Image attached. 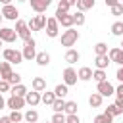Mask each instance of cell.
<instances>
[{
  "instance_id": "6da1fadb",
  "label": "cell",
  "mask_w": 123,
  "mask_h": 123,
  "mask_svg": "<svg viewBox=\"0 0 123 123\" xmlns=\"http://www.w3.org/2000/svg\"><path fill=\"white\" fill-rule=\"evenodd\" d=\"M77 40H79V31H77V29L69 27L67 31H63V33H62V46L71 48V46H73Z\"/></svg>"
},
{
  "instance_id": "7a4b0ae2",
  "label": "cell",
  "mask_w": 123,
  "mask_h": 123,
  "mask_svg": "<svg viewBox=\"0 0 123 123\" xmlns=\"http://www.w3.org/2000/svg\"><path fill=\"white\" fill-rule=\"evenodd\" d=\"M56 19H58V23H60L62 27H65V29H69V27H73V25H75L73 13H69V12H62V10H56Z\"/></svg>"
},
{
  "instance_id": "3957f363",
  "label": "cell",
  "mask_w": 123,
  "mask_h": 123,
  "mask_svg": "<svg viewBox=\"0 0 123 123\" xmlns=\"http://www.w3.org/2000/svg\"><path fill=\"white\" fill-rule=\"evenodd\" d=\"M15 33H17L19 38H23V42L31 38V29H29L27 21H23V19H17L15 21Z\"/></svg>"
},
{
  "instance_id": "277c9868",
  "label": "cell",
  "mask_w": 123,
  "mask_h": 123,
  "mask_svg": "<svg viewBox=\"0 0 123 123\" xmlns=\"http://www.w3.org/2000/svg\"><path fill=\"white\" fill-rule=\"evenodd\" d=\"M35 46H37V42H35V38H29V40H25V46H23V50H21V54H23V60H35L37 58V50H35Z\"/></svg>"
},
{
  "instance_id": "5b68a950",
  "label": "cell",
  "mask_w": 123,
  "mask_h": 123,
  "mask_svg": "<svg viewBox=\"0 0 123 123\" xmlns=\"http://www.w3.org/2000/svg\"><path fill=\"white\" fill-rule=\"evenodd\" d=\"M46 21H48V17L46 15H42V13H38V15H35L33 19H29V29L31 31H42L44 27H46Z\"/></svg>"
},
{
  "instance_id": "8992f818",
  "label": "cell",
  "mask_w": 123,
  "mask_h": 123,
  "mask_svg": "<svg viewBox=\"0 0 123 123\" xmlns=\"http://www.w3.org/2000/svg\"><path fill=\"white\" fill-rule=\"evenodd\" d=\"M2 56H4V60H8L10 63H21V62H23V54H21L19 50H13V48H6V50L2 52Z\"/></svg>"
},
{
  "instance_id": "52a82bcc",
  "label": "cell",
  "mask_w": 123,
  "mask_h": 123,
  "mask_svg": "<svg viewBox=\"0 0 123 123\" xmlns=\"http://www.w3.org/2000/svg\"><path fill=\"white\" fill-rule=\"evenodd\" d=\"M58 33H60V23H58V19H56V17H48V21H46V35H48L50 38H56Z\"/></svg>"
},
{
  "instance_id": "ba28073f",
  "label": "cell",
  "mask_w": 123,
  "mask_h": 123,
  "mask_svg": "<svg viewBox=\"0 0 123 123\" xmlns=\"http://www.w3.org/2000/svg\"><path fill=\"white\" fill-rule=\"evenodd\" d=\"M77 79H79V75H77V71H75L71 65L63 69V83H65L67 86H71V85H77Z\"/></svg>"
},
{
  "instance_id": "9c48e42d",
  "label": "cell",
  "mask_w": 123,
  "mask_h": 123,
  "mask_svg": "<svg viewBox=\"0 0 123 123\" xmlns=\"http://www.w3.org/2000/svg\"><path fill=\"white\" fill-rule=\"evenodd\" d=\"M25 104H27V102H25V98H23V96H15V94H12V96L6 100V106H8V108H12V110H21Z\"/></svg>"
},
{
  "instance_id": "30bf717a",
  "label": "cell",
  "mask_w": 123,
  "mask_h": 123,
  "mask_svg": "<svg viewBox=\"0 0 123 123\" xmlns=\"http://www.w3.org/2000/svg\"><path fill=\"white\" fill-rule=\"evenodd\" d=\"M2 15H4V19L17 21V17H19V12H17V8H15V6L8 4V6H4V8H2Z\"/></svg>"
},
{
  "instance_id": "8fae6325",
  "label": "cell",
  "mask_w": 123,
  "mask_h": 123,
  "mask_svg": "<svg viewBox=\"0 0 123 123\" xmlns=\"http://www.w3.org/2000/svg\"><path fill=\"white\" fill-rule=\"evenodd\" d=\"M0 38H2L4 42H15V38H17V33H15V29L2 27V29H0Z\"/></svg>"
},
{
  "instance_id": "7c38bea8",
  "label": "cell",
  "mask_w": 123,
  "mask_h": 123,
  "mask_svg": "<svg viewBox=\"0 0 123 123\" xmlns=\"http://www.w3.org/2000/svg\"><path fill=\"white\" fill-rule=\"evenodd\" d=\"M96 92H100L102 96H111V94H115V88H113V85L110 81H102V83H98V90Z\"/></svg>"
},
{
  "instance_id": "4fadbf2b",
  "label": "cell",
  "mask_w": 123,
  "mask_h": 123,
  "mask_svg": "<svg viewBox=\"0 0 123 123\" xmlns=\"http://www.w3.org/2000/svg\"><path fill=\"white\" fill-rule=\"evenodd\" d=\"M31 2V8L37 12V13H44L46 8L52 4V0H29Z\"/></svg>"
},
{
  "instance_id": "5bb4252c",
  "label": "cell",
  "mask_w": 123,
  "mask_h": 123,
  "mask_svg": "<svg viewBox=\"0 0 123 123\" xmlns=\"http://www.w3.org/2000/svg\"><path fill=\"white\" fill-rule=\"evenodd\" d=\"M25 102H27L31 108L38 106V102H42V100H40V92H37V90H31V92H27V94H25Z\"/></svg>"
},
{
  "instance_id": "9a60e30c",
  "label": "cell",
  "mask_w": 123,
  "mask_h": 123,
  "mask_svg": "<svg viewBox=\"0 0 123 123\" xmlns=\"http://www.w3.org/2000/svg\"><path fill=\"white\" fill-rule=\"evenodd\" d=\"M110 63H111V60H110V56H108V54L96 56V60H94V65H96V69H106Z\"/></svg>"
},
{
  "instance_id": "2e32d148",
  "label": "cell",
  "mask_w": 123,
  "mask_h": 123,
  "mask_svg": "<svg viewBox=\"0 0 123 123\" xmlns=\"http://www.w3.org/2000/svg\"><path fill=\"white\" fill-rule=\"evenodd\" d=\"M79 58H81V54H79L77 50H73V48H67V52H65V62H67L69 65L77 63V62H79Z\"/></svg>"
},
{
  "instance_id": "e0dca14e",
  "label": "cell",
  "mask_w": 123,
  "mask_h": 123,
  "mask_svg": "<svg viewBox=\"0 0 123 123\" xmlns=\"http://www.w3.org/2000/svg\"><path fill=\"white\" fill-rule=\"evenodd\" d=\"M31 85H33V90H37V92H44L46 90V81L42 77H35Z\"/></svg>"
},
{
  "instance_id": "ac0fdd59",
  "label": "cell",
  "mask_w": 123,
  "mask_h": 123,
  "mask_svg": "<svg viewBox=\"0 0 123 123\" xmlns=\"http://www.w3.org/2000/svg\"><path fill=\"white\" fill-rule=\"evenodd\" d=\"M102 100H104V96L100 92H92L90 98H88V104H90V108H100L102 106Z\"/></svg>"
},
{
  "instance_id": "d6986e66",
  "label": "cell",
  "mask_w": 123,
  "mask_h": 123,
  "mask_svg": "<svg viewBox=\"0 0 123 123\" xmlns=\"http://www.w3.org/2000/svg\"><path fill=\"white\" fill-rule=\"evenodd\" d=\"M35 60H37V63H38L40 67H44V65L50 63V54H48V52H38Z\"/></svg>"
},
{
  "instance_id": "ffe728a7",
  "label": "cell",
  "mask_w": 123,
  "mask_h": 123,
  "mask_svg": "<svg viewBox=\"0 0 123 123\" xmlns=\"http://www.w3.org/2000/svg\"><path fill=\"white\" fill-rule=\"evenodd\" d=\"M77 75H79V81H90L92 79V69L90 67H81L77 71Z\"/></svg>"
},
{
  "instance_id": "44dd1931",
  "label": "cell",
  "mask_w": 123,
  "mask_h": 123,
  "mask_svg": "<svg viewBox=\"0 0 123 123\" xmlns=\"http://www.w3.org/2000/svg\"><path fill=\"white\" fill-rule=\"evenodd\" d=\"M67 85L65 83H60V85H56V88H54V94H56V98H65L67 96Z\"/></svg>"
},
{
  "instance_id": "7402d4cb",
  "label": "cell",
  "mask_w": 123,
  "mask_h": 123,
  "mask_svg": "<svg viewBox=\"0 0 123 123\" xmlns=\"http://www.w3.org/2000/svg\"><path fill=\"white\" fill-rule=\"evenodd\" d=\"M10 73H12V63H10L8 60L0 62V75H2V79H8Z\"/></svg>"
},
{
  "instance_id": "603a6c76",
  "label": "cell",
  "mask_w": 123,
  "mask_h": 123,
  "mask_svg": "<svg viewBox=\"0 0 123 123\" xmlns=\"http://www.w3.org/2000/svg\"><path fill=\"white\" fill-rule=\"evenodd\" d=\"M92 8H94V0H77V10L86 12V10H92Z\"/></svg>"
},
{
  "instance_id": "cb8c5ba5",
  "label": "cell",
  "mask_w": 123,
  "mask_h": 123,
  "mask_svg": "<svg viewBox=\"0 0 123 123\" xmlns=\"http://www.w3.org/2000/svg\"><path fill=\"white\" fill-rule=\"evenodd\" d=\"M10 92H12V94H15V96H23V98H25V94H27V86L19 83V85H13Z\"/></svg>"
},
{
  "instance_id": "d4e9b609",
  "label": "cell",
  "mask_w": 123,
  "mask_h": 123,
  "mask_svg": "<svg viewBox=\"0 0 123 123\" xmlns=\"http://www.w3.org/2000/svg\"><path fill=\"white\" fill-rule=\"evenodd\" d=\"M40 100H42L46 106H52V104H54V100H56V94H54V92H48V90H44V92L40 94Z\"/></svg>"
},
{
  "instance_id": "484cf974",
  "label": "cell",
  "mask_w": 123,
  "mask_h": 123,
  "mask_svg": "<svg viewBox=\"0 0 123 123\" xmlns=\"http://www.w3.org/2000/svg\"><path fill=\"white\" fill-rule=\"evenodd\" d=\"M23 117H25L27 123H37V121H38V111H37V110H27Z\"/></svg>"
},
{
  "instance_id": "4316f807",
  "label": "cell",
  "mask_w": 123,
  "mask_h": 123,
  "mask_svg": "<svg viewBox=\"0 0 123 123\" xmlns=\"http://www.w3.org/2000/svg\"><path fill=\"white\" fill-rule=\"evenodd\" d=\"M92 79L96 83H102V81H108V75H106V69H96L92 71Z\"/></svg>"
},
{
  "instance_id": "83f0119b",
  "label": "cell",
  "mask_w": 123,
  "mask_h": 123,
  "mask_svg": "<svg viewBox=\"0 0 123 123\" xmlns=\"http://www.w3.org/2000/svg\"><path fill=\"white\" fill-rule=\"evenodd\" d=\"M106 113H110V115L115 117V115H121V113H123V108H119L117 104H110V106L106 108Z\"/></svg>"
},
{
  "instance_id": "f1b7e54d",
  "label": "cell",
  "mask_w": 123,
  "mask_h": 123,
  "mask_svg": "<svg viewBox=\"0 0 123 123\" xmlns=\"http://www.w3.org/2000/svg\"><path fill=\"white\" fill-rule=\"evenodd\" d=\"M111 121H113V115H110V113H106V111L94 117V123H111Z\"/></svg>"
},
{
  "instance_id": "f546056e",
  "label": "cell",
  "mask_w": 123,
  "mask_h": 123,
  "mask_svg": "<svg viewBox=\"0 0 123 123\" xmlns=\"http://www.w3.org/2000/svg\"><path fill=\"white\" fill-rule=\"evenodd\" d=\"M111 35L123 37V21H115V23L111 25Z\"/></svg>"
},
{
  "instance_id": "4dcf8cb0",
  "label": "cell",
  "mask_w": 123,
  "mask_h": 123,
  "mask_svg": "<svg viewBox=\"0 0 123 123\" xmlns=\"http://www.w3.org/2000/svg\"><path fill=\"white\" fill-rule=\"evenodd\" d=\"M73 19H75V25L77 27H81V25H85V12H81V10H77V13H73Z\"/></svg>"
},
{
  "instance_id": "1f68e13d",
  "label": "cell",
  "mask_w": 123,
  "mask_h": 123,
  "mask_svg": "<svg viewBox=\"0 0 123 123\" xmlns=\"http://www.w3.org/2000/svg\"><path fill=\"white\" fill-rule=\"evenodd\" d=\"M52 110H54V111H63V110H65V100H63V98H56L54 104H52Z\"/></svg>"
},
{
  "instance_id": "d6a6232c",
  "label": "cell",
  "mask_w": 123,
  "mask_h": 123,
  "mask_svg": "<svg viewBox=\"0 0 123 123\" xmlns=\"http://www.w3.org/2000/svg\"><path fill=\"white\" fill-rule=\"evenodd\" d=\"M94 52H96V56L108 54V44H106V42H98V44H94Z\"/></svg>"
},
{
  "instance_id": "836d02e7",
  "label": "cell",
  "mask_w": 123,
  "mask_h": 123,
  "mask_svg": "<svg viewBox=\"0 0 123 123\" xmlns=\"http://www.w3.org/2000/svg\"><path fill=\"white\" fill-rule=\"evenodd\" d=\"M6 81H8V83H10L12 86H13V85H19V83H21V75H19V73H13V71H12V73L8 75V79H6Z\"/></svg>"
},
{
  "instance_id": "e575fe53",
  "label": "cell",
  "mask_w": 123,
  "mask_h": 123,
  "mask_svg": "<svg viewBox=\"0 0 123 123\" xmlns=\"http://www.w3.org/2000/svg\"><path fill=\"white\" fill-rule=\"evenodd\" d=\"M10 119H12V123H19V121H23L25 117H23V113H21L19 110H12V113H10Z\"/></svg>"
},
{
  "instance_id": "d590c367",
  "label": "cell",
  "mask_w": 123,
  "mask_h": 123,
  "mask_svg": "<svg viewBox=\"0 0 123 123\" xmlns=\"http://www.w3.org/2000/svg\"><path fill=\"white\" fill-rule=\"evenodd\" d=\"M65 115H71V113H77V102H65Z\"/></svg>"
},
{
  "instance_id": "8d00e7d4",
  "label": "cell",
  "mask_w": 123,
  "mask_h": 123,
  "mask_svg": "<svg viewBox=\"0 0 123 123\" xmlns=\"http://www.w3.org/2000/svg\"><path fill=\"white\" fill-rule=\"evenodd\" d=\"M52 123H65V115H63V111H54V115H52Z\"/></svg>"
},
{
  "instance_id": "74e56055",
  "label": "cell",
  "mask_w": 123,
  "mask_h": 123,
  "mask_svg": "<svg viewBox=\"0 0 123 123\" xmlns=\"http://www.w3.org/2000/svg\"><path fill=\"white\" fill-rule=\"evenodd\" d=\"M111 15H123V4H115V6H111Z\"/></svg>"
},
{
  "instance_id": "f35d334b",
  "label": "cell",
  "mask_w": 123,
  "mask_h": 123,
  "mask_svg": "<svg viewBox=\"0 0 123 123\" xmlns=\"http://www.w3.org/2000/svg\"><path fill=\"white\" fill-rule=\"evenodd\" d=\"M10 90H12V85L6 79H0V92H10Z\"/></svg>"
},
{
  "instance_id": "ab89813d",
  "label": "cell",
  "mask_w": 123,
  "mask_h": 123,
  "mask_svg": "<svg viewBox=\"0 0 123 123\" xmlns=\"http://www.w3.org/2000/svg\"><path fill=\"white\" fill-rule=\"evenodd\" d=\"M69 8H71V6H69L65 0H60V2H58V10H62V12H69Z\"/></svg>"
},
{
  "instance_id": "60d3db41",
  "label": "cell",
  "mask_w": 123,
  "mask_h": 123,
  "mask_svg": "<svg viewBox=\"0 0 123 123\" xmlns=\"http://www.w3.org/2000/svg\"><path fill=\"white\" fill-rule=\"evenodd\" d=\"M65 123H79V115H77V113L65 115Z\"/></svg>"
},
{
  "instance_id": "b9f144b4",
  "label": "cell",
  "mask_w": 123,
  "mask_h": 123,
  "mask_svg": "<svg viewBox=\"0 0 123 123\" xmlns=\"http://www.w3.org/2000/svg\"><path fill=\"white\" fill-rule=\"evenodd\" d=\"M111 62H115L117 65H123V48H121V50L117 52V56H115V58H113Z\"/></svg>"
},
{
  "instance_id": "7bdbcfd3",
  "label": "cell",
  "mask_w": 123,
  "mask_h": 123,
  "mask_svg": "<svg viewBox=\"0 0 123 123\" xmlns=\"http://www.w3.org/2000/svg\"><path fill=\"white\" fill-rule=\"evenodd\" d=\"M119 50H121V48H117V46H115V48H111V50H108V56H110V60H113V58L117 56V52H119Z\"/></svg>"
},
{
  "instance_id": "ee69618b",
  "label": "cell",
  "mask_w": 123,
  "mask_h": 123,
  "mask_svg": "<svg viewBox=\"0 0 123 123\" xmlns=\"http://www.w3.org/2000/svg\"><path fill=\"white\" fill-rule=\"evenodd\" d=\"M115 79H117L119 83H123V65H119V69H117V73H115Z\"/></svg>"
},
{
  "instance_id": "f6af8a7d",
  "label": "cell",
  "mask_w": 123,
  "mask_h": 123,
  "mask_svg": "<svg viewBox=\"0 0 123 123\" xmlns=\"http://www.w3.org/2000/svg\"><path fill=\"white\" fill-rule=\"evenodd\" d=\"M115 104H117L119 108H123V96H119V94H117V98H115Z\"/></svg>"
},
{
  "instance_id": "bcb514c9",
  "label": "cell",
  "mask_w": 123,
  "mask_h": 123,
  "mask_svg": "<svg viewBox=\"0 0 123 123\" xmlns=\"http://www.w3.org/2000/svg\"><path fill=\"white\" fill-rule=\"evenodd\" d=\"M0 123H12L10 115H4V117H0Z\"/></svg>"
},
{
  "instance_id": "7dc6e473",
  "label": "cell",
  "mask_w": 123,
  "mask_h": 123,
  "mask_svg": "<svg viewBox=\"0 0 123 123\" xmlns=\"http://www.w3.org/2000/svg\"><path fill=\"white\" fill-rule=\"evenodd\" d=\"M115 94H119V96H123V83H121V85H119V86L115 88Z\"/></svg>"
},
{
  "instance_id": "c3c4849f",
  "label": "cell",
  "mask_w": 123,
  "mask_h": 123,
  "mask_svg": "<svg viewBox=\"0 0 123 123\" xmlns=\"http://www.w3.org/2000/svg\"><path fill=\"white\" fill-rule=\"evenodd\" d=\"M104 2H106V6H110V8H111V6H115L119 0H104Z\"/></svg>"
},
{
  "instance_id": "681fc988",
  "label": "cell",
  "mask_w": 123,
  "mask_h": 123,
  "mask_svg": "<svg viewBox=\"0 0 123 123\" xmlns=\"http://www.w3.org/2000/svg\"><path fill=\"white\" fill-rule=\"evenodd\" d=\"M4 106H6V100H4V96H2V92H0V110H4Z\"/></svg>"
},
{
  "instance_id": "f907efd6",
  "label": "cell",
  "mask_w": 123,
  "mask_h": 123,
  "mask_svg": "<svg viewBox=\"0 0 123 123\" xmlns=\"http://www.w3.org/2000/svg\"><path fill=\"white\" fill-rule=\"evenodd\" d=\"M65 2H67L69 6H77V0H65Z\"/></svg>"
},
{
  "instance_id": "816d5d0a",
  "label": "cell",
  "mask_w": 123,
  "mask_h": 123,
  "mask_svg": "<svg viewBox=\"0 0 123 123\" xmlns=\"http://www.w3.org/2000/svg\"><path fill=\"white\" fill-rule=\"evenodd\" d=\"M0 4H4V6H8V4H12V0H0Z\"/></svg>"
},
{
  "instance_id": "f5cc1de1",
  "label": "cell",
  "mask_w": 123,
  "mask_h": 123,
  "mask_svg": "<svg viewBox=\"0 0 123 123\" xmlns=\"http://www.w3.org/2000/svg\"><path fill=\"white\" fill-rule=\"evenodd\" d=\"M2 19H4V15H2V12H0V25H2Z\"/></svg>"
},
{
  "instance_id": "db71d44e",
  "label": "cell",
  "mask_w": 123,
  "mask_h": 123,
  "mask_svg": "<svg viewBox=\"0 0 123 123\" xmlns=\"http://www.w3.org/2000/svg\"><path fill=\"white\" fill-rule=\"evenodd\" d=\"M2 44H4V40H2V38H0V48H2Z\"/></svg>"
},
{
  "instance_id": "11a10c76",
  "label": "cell",
  "mask_w": 123,
  "mask_h": 123,
  "mask_svg": "<svg viewBox=\"0 0 123 123\" xmlns=\"http://www.w3.org/2000/svg\"><path fill=\"white\" fill-rule=\"evenodd\" d=\"M17 2H27V0H17Z\"/></svg>"
},
{
  "instance_id": "9f6ffc18",
  "label": "cell",
  "mask_w": 123,
  "mask_h": 123,
  "mask_svg": "<svg viewBox=\"0 0 123 123\" xmlns=\"http://www.w3.org/2000/svg\"><path fill=\"white\" fill-rule=\"evenodd\" d=\"M121 48H123V40H121Z\"/></svg>"
},
{
  "instance_id": "6f0895ef",
  "label": "cell",
  "mask_w": 123,
  "mask_h": 123,
  "mask_svg": "<svg viewBox=\"0 0 123 123\" xmlns=\"http://www.w3.org/2000/svg\"><path fill=\"white\" fill-rule=\"evenodd\" d=\"M48 123H52V121H48Z\"/></svg>"
},
{
  "instance_id": "680465c9",
  "label": "cell",
  "mask_w": 123,
  "mask_h": 123,
  "mask_svg": "<svg viewBox=\"0 0 123 123\" xmlns=\"http://www.w3.org/2000/svg\"><path fill=\"white\" fill-rule=\"evenodd\" d=\"M0 79H2V75H0Z\"/></svg>"
},
{
  "instance_id": "91938a15",
  "label": "cell",
  "mask_w": 123,
  "mask_h": 123,
  "mask_svg": "<svg viewBox=\"0 0 123 123\" xmlns=\"http://www.w3.org/2000/svg\"><path fill=\"white\" fill-rule=\"evenodd\" d=\"M121 123H123V121H121Z\"/></svg>"
}]
</instances>
